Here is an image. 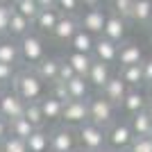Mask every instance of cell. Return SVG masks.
I'll return each mask as SVG.
<instances>
[{
    "label": "cell",
    "instance_id": "cell-3",
    "mask_svg": "<svg viewBox=\"0 0 152 152\" xmlns=\"http://www.w3.org/2000/svg\"><path fill=\"white\" fill-rule=\"evenodd\" d=\"M18 52H20V59L27 64H39L41 59L45 57V48H43V39L37 37V34H25V37H20L18 41Z\"/></svg>",
    "mask_w": 152,
    "mask_h": 152
},
{
    "label": "cell",
    "instance_id": "cell-5",
    "mask_svg": "<svg viewBox=\"0 0 152 152\" xmlns=\"http://www.w3.org/2000/svg\"><path fill=\"white\" fill-rule=\"evenodd\" d=\"M25 104L27 102L14 91L2 93V98H0V118H5L7 123L14 121V118H20L25 114Z\"/></svg>",
    "mask_w": 152,
    "mask_h": 152
},
{
    "label": "cell",
    "instance_id": "cell-42",
    "mask_svg": "<svg viewBox=\"0 0 152 152\" xmlns=\"http://www.w3.org/2000/svg\"><path fill=\"white\" fill-rule=\"evenodd\" d=\"M80 2H82L86 9H95V7H100V5H102V0H80Z\"/></svg>",
    "mask_w": 152,
    "mask_h": 152
},
{
    "label": "cell",
    "instance_id": "cell-24",
    "mask_svg": "<svg viewBox=\"0 0 152 152\" xmlns=\"http://www.w3.org/2000/svg\"><path fill=\"white\" fill-rule=\"evenodd\" d=\"M129 127H132L134 136H152V121H150V116L145 114V109L132 116Z\"/></svg>",
    "mask_w": 152,
    "mask_h": 152
},
{
    "label": "cell",
    "instance_id": "cell-41",
    "mask_svg": "<svg viewBox=\"0 0 152 152\" xmlns=\"http://www.w3.org/2000/svg\"><path fill=\"white\" fill-rule=\"evenodd\" d=\"M7 134H9V123L5 118H0V143L7 139Z\"/></svg>",
    "mask_w": 152,
    "mask_h": 152
},
{
    "label": "cell",
    "instance_id": "cell-34",
    "mask_svg": "<svg viewBox=\"0 0 152 152\" xmlns=\"http://www.w3.org/2000/svg\"><path fill=\"white\" fill-rule=\"evenodd\" d=\"M129 152H152V136H134Z\"/></svg>",
    "mask_w": 152,
    "mask_h": 152
},
{
    "label": "cell",
    "instance_id": "cell-48",
    "mask_svg": "<svg viewBox=\"0 0 152 152\" xmlns=\"http://www.w3.org/2000/svg\"><path fill=\"white\" fill-rule=\"evenodd\" d=\"M77 152H91V150H84V148H80V150H77Z\"/></svg>",
    "mask_w": 152,
    "mask_h": 152
},
{
    "label": "cell",
    "instance_id": "cell-18",
    "mask_svg": "<svg viewBox=\"0 0 152 152\" xmlns=\"http://www.w3.org/2000/svg\"><path fill=\"white\" fill-rule=\"evenodd\" d=\"M39 107H41V114H43L45 121H61L64 102L57 100L55 95H43V98L39 100Z\"/></svg>",
    "mask_w": 152,
    "mask_h": 152
},
{
    "label": "cell",
    "instance_id": "cell-26",
    "mask_svg": "<svg viewBox=\"0 0 152 152\" xmlns=\"http://www.w3.org/2000/svg\"><path fill=\"white\" fill-rule=\"evenodd\" d=\"M30 27H32V20H27L23 14L18 12H12V18H9V30H7V34H12V37H25V34H30Z\"/></svg>",
    "mask_w": 152,
    "mask_h": 152
},
{
    "label": "cell",
    "instance_id": "cell-4",
    "mask_svg": "<svg viewBox=\"0 0 152 152\" xmlns=\"http://www.w3.org/2000/svg\"><path fill=\"white\" fill-rule=\"evenodd\" d=\"M61 121L73 127H80L89 121V102L86 100H66L61 111Z\"/></svg>",
    "mask_w": 152,
    "mask_h": 152
},
{
    "label": "cell",
    "instance_id": "cell-7",
    "mask_svg": "<svg viewBox=\"0 0 152 152\" xmlns=\"http://www.w3.org/2000/svg\"><path fill=\"white\" fill-rule=\"evenodd\" d=\"M50 150L52 152H75V129L73 127H57L50 134Z\"/></svg>",
    "mask_w": 152,
    "mask_h": 152
},
{
    "label": "cell",
    "instance_id": "cell-28",
    "mask_svg": "<svg viewBox=\"0 0 152 152\" xmlns=\"http://www.w3.org/2000/svg\"><path fill=\"white\" fill-rule=\"evenodd\" d=\"M132 20L134 23H150L152 20V0H134L132 9Z\"/></svg>",
    "mask_w": 152,
    "mask_h": 152
},
{
    "label": "cell",
    "instance_id": "cell-6",
    "mask_svg": "<svg viewBox=\"0 0 152 152\" xmlns=\"http://www.w3.org/2000/svg\"><path fill=\"white\" fill-rule=\"evenodd\" d=\"M89 102V121L95 123V125L104 127L107 123H111V118H114V104L109 100H104L102 95H98V98H91Z\"/></svg>",
    "mask_w": 152,
    "mask_h": 152
},
{
    "label": "cell",
    "instance_id": "cell-10",
    "mask_svg": "<svg viewBox=\"0 0 152 152\" xmlns=\"http://www.w3.org/2000/svg\"><path fill=\"white\" fill-rule=\"evenodd\" d=\"M80 30V18H75V14H61L57 20V25L52 30V37L57 39V41H70V39L75 37V32Z\"/></svg>",
    "mask_w": 152,
    "mask_h": 152
},
{
    "label": "cell",
    "instance_id": "cell-23",
    "mask_svg": "<svg viewBox=\"0 0 152 152\" xmlns=\"http://www.w3.org/2000/svg\"><path fill=\"white\" fill-rule=\"evenodd\" d=\"M89 86H91V84L86 82V77L75 75L73 80H68V82H66L68 98H70V100H84V98L89 95Z\"/></svg>",
    "mask_w": 152,
    "mask_h": 152
},
{
    "label": "cell",
    "instance_id": "cell-12",
    "mask_svg": "<svg viewBox=\"0 0 152 152\" xmlns=\"http://www.w3.org/2000/svg\"><path fill=\"white\" fill-rule=\"evenodd\" d=\"M93 59H98L102 64H114L118 59V43H114L104 37H98L93 45Z\"/></svg>",
    "mask_w": 152,
    "mask_h": 152
},
{
    "label": "cell",
    "instance_id": "cell-32",
    "mask_svg": "<svg viewBox=\"0 0 152 152\" xmlns=\"http://www.w3.org/2000/svg\"><path fill=\"white\" fill-rule=\"evenodd\" d=\"M0 152H27V143H25V139L7 134V139L0 143Z\"/></svg>",
    "mask_w": 152,
    "mask_h": 152
},
{
    "label": "cell",
    "instance_id": "cell-8",
    "mask_svg": "<svg viewBox=\"0 0 152 152\" xmlns=\"http://www.w3.org/2000/svg\"><path fill=\"white\" fill-rule=\"evenodd\" d=\"M104 20H107V12L95 7V9H86V12L80 16V30L89 32V34H98L100 37L102 30H104Z\"/></svg>",
    "mask_w": 152,
    "mask_h": 152
},
{
    "label": "cell",
    "instance_id": "cell-9",
    "mask_svg": "<svg viewBox=\"0 0 152 152\" xmlns=\"http://www.w3.org/2000/svg\"><path fill=\"white\" fill-rule=\"evenodd\" d=\"M132 141H134V132H132V127L127 125V123H116V125L107 132V143L114 148L116 152L127 150V148L132 145Z\"/></svg>",
    "mask_w": 152,
    "mask_h": 152
},
{
    "label": "cell",
    "instance_id": "cell-11",
    "mask_svg": "<svg viewBox=\"0 0 152 152\" xmlns=\"http://www.w3.org/2000/svg\"><path fill=\"white\" fill-rule=\"evenodd\" d=\"M127 34V20L121 18L118 14H107V20H104V30H102L100 37L114 41V43H121Z\"/></svg>",
    "mask_w": 152,
    "mask_h": 152
},
{
    "label": "cell",
    "instance_id": "cell-2",
    "mask_svg": "<svg viewBox=\"0 0 152 152\" xmlns=\"http://www.w3.org/2000/svg\"><path fill=\"white\" fill-rule=\"evenodd\" d=\"M77 139L82 143L84 150H91V152H98L100 148H104V141H107V132L104 127L95 125V123L86 121L77 127Z\"/></svg>",
    "mask_w": 152,
    "mask_h": 152
},
{
    "label": "cell",
    "instance_id": "cell-15",
    "mask_svg": "<svg viewBox=\"0 0 152 152\" xmlns=\"http://www.w3.org/2000/svg\"><path fill=\"white\" fill-rule=\"evenodd\" d=\"M109 77H111L109 64H102V61H98V59H93L89 73H86V82H89L91 86H95V89H102V86L109 82Z\"/></svg>",
    "mask_w": 152,
    "mask_h": 152
},
{
    "label": "cell",
    "instance_id": "cell-30",
    "mask_svg": "<svg viewBox=\"0 0 152 152\" xmlns=\"http://www.w3.org/2000/svg\"><path fill=\"white\" fill-rule=\"evenodd\" d=\"M12 7H14V12L23 14L27 20H34V18H37V14L41 12V7L37 5V0H16Z\"/></svg>",
    "mask_w": 152,
    "mask_h": 152
},
{
    "label": "cell",
    "instance_id": "cell-1",
    "mask_svg": "<svg viewBox=\"0 0 152 152\" xmlns=\"http://www.w3.org/2000/svg\"><path fill=\"white\" fill-rule=\"evenodd\" d=\"M14 93H18L25 102H39L45 95L43 86L45 82L34 73V70H20L14 75Z\"/></svg>",
    "mask_w": 152,
    "mask_h": 152
},
{
    "label": "cell",
    "instance_id": "cell-36",
    "mask_svg": "<svg viewBox=\"0 0 152 152\" xmlns=\"http://www.w3.org/2000/svg\"><path fill=\"white\" fill-rule=\"evenodd\" d=\"M12 12H14V7L0 5V34H7V30H9V18H12Z\"/></svg>",
    "mask_w": 152,
    "mask_h": 152
},
{
    "label": "cell",
    "instance_id": "cell-31",
    "mask_svg": "<svg viewBox=\"0 0 152 152\" xmlns=\"http://www.w3.org/2000/svg\"><path fill=\"white\" fill-rule=\"evenodd\" d=\"M23 116H25V118L37 127V129H41L43 123H45L43 114H41V107H39V102H27V104H25V114H23Z\"/></svg>",
    "mask_w": 152,
    "mask_h": 152
},
{
    "label": "cell",
    "instance_id": "cell-50",
    "mask_svg": "<svg viewBox=\"0 0 152 152\" xmlns=\"http://www.w3.org/2000/svg\"><path fill=\"white\" fill-rule=\"evenodd\" d=\"M150 93H152V84H150Z\"/></svg>",
    "mask_w": 152,
    "mask_h": 152
},
{
    "label": "cell",
    "instance_id": "cell-20",
    "mask_svg": "<svg viewBox=\"0 0 152 152\" xmlns=\"http://www.w3.org/2000/svg\"><path fill=\"white\" fill-rule=\"evenodd\" d=\"M64 61H66L70 68L75 70V75L86 77V73H89V68H91V64H93V57H91V55H84V52H73V50H70L68 55H66V59H64Z\"/></svg>",
    "mask_w": 152,
    "mask_h": 152
},
{
    "label": "cell",
    "instance_id": "cell-19",
    "mask_svg": "<svg viewBox=\"0 0 152 152\" xmlns=\"http://www.w3.org/2000/svg\"><path fill=\"white\" fill-rule=\"evenodd\" d=\"M116 61L123 66H134V64H141L143 61V50L139 48V43H125L118 48V59Z\"/></svg>",
    "mask_w": 152,
    "mask_h": 152
},
{
    "label": "cell",
    "instance_id": "cell-47",
    "mask_svg": "<svg viewBox=\"0 0 152 152\" xmlns=\"http://www.w3.org/2000/svg\"><path fill=\"white\" fill-rule=\"evenodd\" d=\"M148 34H150V39H152V20L148 23Z\"/></svg>",
    "mask_w": 152,
    "mask_h": 152
},
{
    "label": "cell",
    "instance_id": "cell-51",
    "mask_svg": "<svg viewBox=\"0 0 152 152\" xmlns=\"http://www.w3.org/2000/svg\"><path fill=\"white\" fill-rule=\"evenodd\" d=\"M0 98H2V93H0Z\"/></svg>",
    "mask_w": 152,
    "mask_h": 152
},
{
    "label": "cell",
    "instance_id": "cell-49",
    "mask_svg": "<svg viewBox=\"0 0 152 152\" xmlns=\"http://www.w3.org/2000/svg\"><path fill=\"white\" fill-rule=\"evenodd\" d=\"M118 152H129V150H118Z\"/></svg>",
    "mask_w": 152,
    "mask_h": 152
},
{
    "label": "cell",
    "instance_id": "cell-21",
    "mask_svg": "<svg viewBox=\"0 0 152 152\" xmlns=\"http://www.w3.org/2000/svg\"><path fill=\"white\" fill-rule=\"evenodd\" d=\"M68 43H70V50H73V52L91 55V52H93V45H95V37H93V34H89V32H84V30H77L75 37L70 39Z\"/></svg>",
    "mask_w": 152,
    "mask_h": 152
},
{
    "label": "cell",
    "instance_id": "cell-52",
    "mask_svg": "<svg viewBox=\"0 0 152 152\" xmlns=\"http://www.w3.org/2000/svg\"><path fill=\"white\" fill-rule=\"evenodd\" d=\"M48 152H52V150H48Z\"/></svg>",
    "mask_w": 152,
    "mask_h": 152
},
{
    "label": "cell",
    "instance_id": "cell-39",
    "mask_svg": "<svg viewBox=\"0 0 152 152\" xmlns=\"http://www.w3.org/2000/svg\"><path fill=\"white\" fill-rule=\"evenodd\" d=\"M73 77H75V70L70 68L68 64L66 61H61V66H59V77H57V82H68V80H73Z\"/></svg>",
    "mask_w": 152,
    "mask_h": 152
},
{
    "label": "cell",
    "instance_id": "cell-27",
    "mask_svg": "<svg viewBox=\"0 0 152 152\" xmlns=\"http://www.w3.org/2000/svg\"><path fill=\"white\" fill-rule=\"evenodd\" d=\"M18 59H20V52H18V43L16 41H12V39L0 41V61L14 66Z\"/></svg>",
    "mask_w": 152,
    "mask_h": 152
},
{
    "label": "cell",
    "instance_id": "cell-17",
    "mask_svg": "<svg viewBox=\"0 0 152 152\" xmlns=\"http://www.w3.org/2000/svg\"><path fill=\"white\" fill-rule=\"evenodd\" d=\"M59 16H61V12H59L57 7H52V9H41V12L37 14V18L32 20V25L37 27V30H41V32H50L52 34Z\"/></svg>",
    "mask_w": 152,
    "mask_h": 152
},
{
    "label": "cell",
    "instance_id": "cell-44",
    "mask_svg": "<svg viewBox=\"0 0 152 152\" xmlns=\"http://www.w3.org/2000/svg\"><path fill=\"white\" fill-rule=\"evenodd\" d=\"M145 114L150 116V121H152V98L148 100V104H145Z\"/></svg>",
    "mask_w": 152,
    "mask_h": 152
},
{
    "label": "cell",
    "instance_id": "cell-16",
    "mask_svg": "<svg viewBox=\"0 0 152 152\" xmlns=\"http://www.w3.org/2000/svg\"><path fill=\"white\" fill-rule=\"evenodd\" d=\"M123 109H125L127 114H139V111H143L145 109V104H148V95L143 93V91H139V89H129L125 93V98H123Z\"/></svg>",
    "mask_w": 152,
    "mask_h": 152
},
{
    "label": "cell",
    "instance_id": "cell-22",
    "mask_svg": "<svg viewBox=\"0 0 152 152\" xmlns=\"http://www.w3.org/2000/svg\"><path fill=\"white\" fill-rule=\"evenodd\" d=\"M25 143H27V152H48L50 150V136H48V132L43 127L34 129L25 139Z\"/></svg>",
    "mask_w": 152,
    "mask_h": 152
},
{
    "label": "cell",
    "instance_id": "cell-46",
    "mask_svg": "<svg viewBox=\"0 0 152 152\" xmlns=\"http://www.w3.org/2000/svg\"><path fill=\"white\" fill-rule=\"evenodd\" d=\"M98 152H116V150H114V148H100Z\"/></svg>",
    "mask_w": 152,
    "mask_h": 152
},
{
    "label": "cell",
    "instance_id": "cell-38",
    "mask_svg": "<svg viewBox=\"0 0 152 152\" xmlns=\"http://www.w3.org/2000/svg\"><path fill=\"white\" fill-rule=\"evenodd\" d=\"M50 95H55V98L61 100V102L70 100V98H68V91H66V84H64V82H52V93Z\"/></svg>",
    "mask_w": 152,
    "mask_h": 152
},
{
    "label": "cell",
    "instance_id": "cell-25",
    "mask_svg": "<svg viewBox=\"0 0 152 152\" xmlns=\"http://www.w3.org/2000/svg\"><path fill=\"white\" fill-rule=\"evenodd\" d=\"M121 80L129 86V89H139L141 84H143V68H141V64L123 66L121 68Z\"/></svg>",
    "mask_w": 152,
    "mask_h": 152
},
{
    "label": "cell",
    "instance_id": "cell-35",
    "mask_svg": "<svg viewBox=\"0 0 152 152\" xmlns=\"http://www.w3.org/2000/svg\"><path fill=\"white\" fill-rule=\"evenodd\" d=\"M55 7H57L61 14H77V9L82 7V2H80V0H57Z\"/></svg>",
    "mask_w": 152,
    "mask_h": 152
},
{
    "label": "cell",
    "instance_id": "cell-33",
    "mask_svg": "<svg viewBox=\"0 0 152 152\" xmlns=\"http://www.w3.org/2000/svg\"><path fill=\"white\" fill-rule=\"evenodd\" d=\"M132 9H134V0H114V14H118L121 18L132 20Z\"/></svg>",
    "mask_w": 152,
    "mask_h": 152
},
{
    "label": "cell",
    "instance_id": "cell-14",
    "mask_svg": "<svg viewBox=\"0 0 152 152\" xmlns=\"http://www.w3.org/2000/svg\"><path fill=\"white\" fill-rule=\"evenodd\" d=\"M59 66H61V61H59L57 57H43L39 64H34V73H37L43 82H57V77H59Z\"/></svg>",
    "mask_w": 152,
    "mask_h": 152
},
{
    "label": "cell",
    "instance_id": "cell-37",
    "mask_svg": "<svg viewBox=\"0 0 152 152\" xmlns=\"http://www.w3.org/2000/svg\"><path fill=\"white\" fill-rule=\"evenodd\" d=\"M14 75H16L14 66H9V64H2V61H0V84H9V82L14 80Z\"/></svg>",
    "mask_w": 152,
    "mask_h": 152
},
{
    "label": "cell",
    "instance_id": "cell-43",
    "mask_svg": "<svg viewBox=\"0 0 152 152\" xmlns=\"http://www.w3.org/2000/svg\"><path fill=\"white\" fill-rule=\"evenodd\" d=\"M55 2H57V0H37V5L41 7V9H52Z\"/></svg>",
    "mask_w": 152,
    "mask_h": 152
},
{
    "label": "cell",
    "instance_id": "cell-45",
    "mask_svg": "<svg viewBox=\"0 0 152 152\" xmlns=\"http://www.w3.org/2000/svg\"><path fill=\"white\" fill-rule=\"evenodd\" d=\"M14 2H16V0H0V5H9V7H12Z\"/></svg>",
    "mask_w": 152,
    "mask_h": 152
},
{
    "label": "cell",
    "instance_id": "cell-13",
    "mask_svg": "<svg viewBox=\"0 0 152 152\" xmlns=\"http://www.w3.org/2000/svg\"><path fill=\"white\" fill-rule=\"evenodd\" d=\"M127 91H129V86L121 80V75H116V77L111 75V77H109V82L102 86V98L109 100L111 104H121Z\"/></svg>",
    "mask_w": 152,
    "mask_h": 152
},
{
    "label": "cell",
    "instance_id": "cell-40",
    "mask_svg": "<svg viewBox=\"0 0 152 152\" xmlns=\"http://www.w3.org/2000/svg\"><path fill=\"white\" fill-rule=\"evenodd\" d=\"M141 68H143V82L152 84V57L143 59V61H141Z\"/></svg>",
    "mask_w": 152,
    "mask_h": 152
},
{
    "label": "cell",
    "instance_id": "cell-29",
    "mask_svg": "<svg viewBox=\"0 0 152 152\" xmlns=\"http://www.w3.org/2000/svg\"><path fill=\"white\" fill-rule=\"evenodd\" d=\"M34 129H37V127L32 125V123L27 121L25 116H20V118H14V121H9V134H12V136L27 139V136H30Z\"/></svg>",
    "mask_w": 152,
    "mask_h": 152
}]
</instances>
